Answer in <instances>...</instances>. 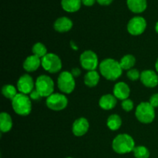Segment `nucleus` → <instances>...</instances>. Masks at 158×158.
<instances>
[{"label":"nucleus","instance_id":"nucleus-13","mask_svg":"<svg viewBox=\"0 0 158 158\" xmlns=\"http://www.w3.org/2000/svg\"><path fill=\"white\" fill-rule=\"evenodd\" d=\"M89 124L88 120L84 117L77 119L73 123L72 131L76 137H82L89 131Z\"/></svg>","mask_w":158,"mask_h":158},{"label":"nucleus","instance_id":"nucleus-27","mask_svg":"<svg viewBox=\"0 0 158 158\" xmlns=\"http://www.w3.org/2000/svg\"><path fill=\"white\" fill-rule=\"evenodd\" d=\"M140 73H141L139 72L137 69H131L127 71V76L128 79H130L131 81H137L139 79H140Z\"/></svg>","mask_w":158,"mask_h":158},{"label":"nucleus","instance_id":"nucleus-33","mask_svg":"<svg viewBox=\"0 0 158 158\" xmlns=\"http://www.w3.org/2000/svg\"><path fill=\"white\" fill-rule=\"evenodd\" d=\"M114 0H97V2L101 6H108V5L111 4Z\"/></svg>","mask_w":158,"mask_h":158},{"label":"nucleus","instance_id":"nucleus-8","mask_svg":"<svg viewBox=\"0 0 158 158\" xmlns=\"http://www.w3.org/2000/svg\"><path fill=\"white\" fill-rule=\"evenodd\" d=\"M46 106L49 109L54 111H60L64 110L68 105V99L63 94H52L46 98Z\"/></svg>","mask_w":158,"mask_h":158},{"label":"nucleus","instance_id":"nucleus-34","mask_svg":"<svg viewBox=\"0 0 158 158\" xmlns=\"http://www.w3.org/2000/svg\"><path fill=\"white\" fill-rule=\"evenodd\" d=\"M155 69H156V71L158 73V58H157V61H156V63H155Z\"/></svg>","mask_w":158,"mask_h":158},{"label":"nucleus","instance_id":"nucleus-22","mask_svg":"<svg viewBox=\"0 0 158 158\" xmlns=\"http://www.w3.org/2000/svg\"><path fill=\"white\" fill-rule=\"evenodd\" d=\"M120 66L123 69L130 70L133 69L136 64V58L131 54H127L121 58L120 61Z\"/></svg>","mask_w":158,"mask_h":158},{"label":"nucleus","instance_id":"nucleus-10","mask_svg":"<svg viewBox=\"0 0 158 158\" xmlns=\"http://www.w3.org/2000/svg\"><path fill=\"white\" fill-rule=\"evenodd\" d=\"M147 28V21L141 16H135L131 19L127 24V31L133 35H139L143 33Z\"/></svg>","mask_w":158,"mask_h":158},{"label":"nucleus","instance_id":"nucleus-26","mask_svg":"<svg viewBox=\"0 0 158 158\" xmlns=\"http://www.w3.org/2000/svg\"><path fill=\"white\" fill-rule=\"evenodd\" d=\"M133 153L136 158H149L150 157L149 150L144 146L135 147Z\"/></svg>","mask_w":158,"mask_h":158},{"label":"nucleus","instance_id":"nucleus-6","mask_svg":"<svg viewBox=\"0 0 158 158\" xmlns=\"http://www.w3.org/2000/svg\"><path fill=\"white\" fill-rule=\"evenodd\" d=\"M57 86L59 89L63 94H71L74 90L76 86L74 77L70 72L63 71L59 75L57 79Z\"/></svg>","mask_w":158,"mask_h":158},{"label":"nucleus","instance_id":"nucleus-31","mask_svg":"<svg viewBox=\"0 0 158 158\" xmlns=\"http://www.w3.org/2000/svg\"><path fill=\"white\" fill-rule=\"evenodd\" d=\"M71 73H72V75L73 76L74 78L75 77H78L81 74V70H80L79 68H74V69H73L72 70H71Z\"/></svg>","mask_w":158,"mask_h":158},{"label":"nucleus","instance_id":"nucleus-15","mask_svg":"<svg viewBox=\"0 0 158 158\" xmlns=\"http://www.w3.org/2000/svg\"><path fill=\"white\" fill-rule=\"evenodd\" d=\"M73 22L68 17H60L55 21L53 24V28L58 32H69L73 27Z\"/></svg>","mask_w":158,"mask_h":158},{"label":"nucleus","instance_id":"nucleus-29","mask_svg":"<svg viewBox=\"0 0 158 158\" xmlns=\"http://www.w3.org/2000/svg\"><path fill=\"white\" fill-rule=\"evenodd\" d=\"M29 97H30L31 100H35V101H39L42 99V96L40 95V93L36 90L35 89H34L31 92V94H29Z\"/></svg>","mask_w":158,"mask_h":158},{"label":"nucleus","instance_id":"nucleus-32","mask_svg":"<svg viewBox=\"0 0 158 158\" xmlns=\"http://www.w3.org/2000/svg\"><path fill=\"white\" fill-rule=\"evenodd\" d=\"M97 0H82V3L86 6H92Z\"/></svg>","mask_w":158,"mask_h":158},{"label":"nucleus","instance_id":"nucleus-16","mask_svg":"<svg viewBox=\"0 0 158 158\" xmlns=\"http://www.w3.org/2000/svg\"><path fill=\"white\" fill-rule=\"evenodd\" d=\"M42 65L41 59L35 55L29 56L23 62V69L26 72H34Z\"/></svg>","mask_w":158,"mask_h":158},{"label":"nucleus","instance_id":"nucleus-35","mask_svg":"<svg viewBox=\"0 0 158 158\" xmlns=\"http://www.w3.org/2000/svg\"><path fill=\"white\" fill-rule=\"evenodd\" d=\"M155 31L157 32V33H158V22L155 25Z\"/></svg>","mask_w":158,"mask_h":158},{"label":"nucleus","instance_id":"nucleus-24","mask_svg":"<svg viewBox=\"0 0 158 158\" xmlns=\"http://www.w3.org/2000/svg\"><path fill=\"white\" fill-rule=\"evenodd\" d=\"M2 94L6 98L12 100L17 95V89L14 86L11 84L4 85L2 88Z\"/></svg>","mask_w":158,"mask_h":158},{"label":"nucleus","instance_id":"nucleus-19","mask_svg":"<svg viewBox=\"0 0 158 158\" xmlns=\"http://www.w3.org/2000/svg\"><path fill=\"white\" fill-rule=\"evenodd\" d=\"M100 74L96 70L88 71L84 76V83L88 87H94L100 82Z\"/></svg>","mask_w":158,"mask_h":158},{"label":"nucleus","instance_id":"nucleus-25","mask_svg":"<svg viewBox=\"0 0 158 158\" xmlns=\"http://www.w3.org/2000/svg\"><path fill=\"white\" fill-rule=\"evenodd\" d=\"M32 52L33 55L42 59L47 54V49L42 43H36L32 46Z\"/></svg>","mask_w":158,"mask_h":158},{"label":"nucleus","instance_id":"nucleus-14","mask_svg":"<svg viewBox=\"0 0 158 158\" xmlns=\"http://www.w3.org/2000/svg\"><path fill=\"white\" fill-rule=\"evenodd\" d=\"M131 94L129 86L124 82H119L116 83L114 87V95L118 100H124L128 99Z\"/></svg>","mask_w":158,"mask_h":158},{"label":"nucleus","instance_id":"nucleus-11","mask_svg":"<svg viewBox=\"0 0 158 158\" xmlns=\"http://www.w3.org/2000/svg\"><path fill=\"white\" fill-rule=\"evenodd\" d=\"M35 83H34L32 77L29 74L25 73L19 77L17 82V89L21 94H30L31 92L34 89Z\"/></svg>","mask_w":158,"mask_h":158},{"label":"nucleus","instance_id":"nucleus-2","mask_svg":"<svg viewBox=\"0 0 158 158\" xmlns=\"http://www.w3.org/2000/svg\"><path fill=\"white\" fill-rule=\"evenodd\" d=\"M135 142L133 137L127 134H120L114 139L112 148L114 152L119 154L133 152L135 148Z\"/></svg>","mask_w":158,"mask_h":158},{"label":"nucleus","instance_id":"nucleus-18","mask_svg":"<svg viewBox=\"0 0 158 158\" xmlns=\"http://www.w3.org/2000/svg\"><path fill=\"white\" fill-rule=\"evenodd\" d=\"M127 7L134 13H141L144 12L148 6L147 0H127Z\"/></svg>","mask_w":158,"mask_h":158},{"label":"nucleus","instance_id":"nucleus-12","mask_svg":"<svg viewBox=\"0 0 158 158\" xmlns=\"http://www.w3.org/2000/svg\"><path fill=\"white\" fill-rule=\"evenodd\" d=\"M140 81L146 87L154 88L158 85V75L157 73L151 69L143 70L140 73Z\"/></svg>","mask_w":158,"mask_h":158},{"label":"nucleus","instance_id":"nucleus-23","mask_svg":"<svg viewBox=\"0 0 158 158\" xmlns=\"http://www.w3.org/2000/svg\"><path fill=\"white\" fill-rule=\"evenodd\" d=\"M106 124H107V127H109V129L111 130V131H117L121 127L122 120L120 116L117 115V114H111L108 117Z\"/></svg>","mask_w":158,"mask_h":158},{"label":"nucleus","instance_id":"nucleus-20","mask_svg":"<svg viewBox=\"0 0 158 158\" xmlns=\"http://www.w3.org/2000/svg\"><path fill=\"white\" fill-rule=\"evenodd\" d=\"M12 127V119L9 114L2 112L0 114V130L1 132L7 133Z\"/></svg>","mask_w":158,"mask_h":158},{"label":"nucleus","instance_id":"nucleus-7","mask_svg":"<svg viewBox=\"0 0 158 158\" xmlns=\"http://www.w3.org/2000/svg\"><path fill=\"white\" fill-rule=\"evenodd\" d=\"M42 66L49 73H56L62 69V61L60 57L55 53L49 52L41 59Z\"/></svg>","mask_w":158,"mask_h":158},{"label":"nucleus","instance_id":"nucleus-1","mask_svg":"<svg viewBox=\"0 0 158 158\" xmlns=\"http://www.w3.org/2000/svg\"><path fill=\"white\" fill-rule=\"evenodd\" d=\"M99 69L101 75L107 80H117L121 76L123 69L121 68L120 62L114 59H105L100 62Z\"/></svg>","mask_w":158,"mask_h":158},{"label":"nucleus","instance_id":"nucleus-28","mask_svg":"<svg viewBox=\"0 0 158 158\" xmlns=\"http://www.w3.org/2000/svg\"><path fill=\"white\" fill-rule=\"evenodd\" d=\"M121 106L126 112H130L134 107V102L131 100H130V99H127V100H124L122 101Z\"/></svg>","mask_w":158,"mask_h":158},{"label":"nucleus","instance_id":"nucleus-36","mask_svg":"<svg viewBox=\"0 0 158 158\" xmlns=\"http://www.w3.org/2000/svg\"><path fill=\"white\" fill-rule=\"evenodd\" d=\"M66 158H73V157H66Z\"/></svg>","mask_w":158,"mask_h":158},{"label":"nucleus","instance_id":"nucleus-17","mask_svg":"<svg viewBox=\"0 0 158 158\" xmlns=\"http://www.w3.org/2000/svg\"><path fill=\"white\" fill-rule=\"evenodd\" d=\"M99 105L105 110H110L114 109L117 105V98L112 94H105L102 96L99 100Z\"/></svg>","mask_w":158,"mask_h":158},{"label":"nucleus","instance_id":"nucleus-9","mask_svg":"<svg viewBox=\"0 0 158 158\" xmlns=\"http://www.w3.org/2000/svg\"><path fill=\"white\" fill-rule=\"evenodd\" d=\"M80 61L81 66L88 71L96 70L99 66L98 56L92 50H86L80 55Z\"/></svg>","mask_w":158,"mask_h":158},{"label":"nucleus","instance_id":"nucleus-30","mask_svg":"<svg viewBox=\"0 0 158 158\" xmlns=\"http://www.w3.org/2000/svg\"><path fill=\"white\" fill-rule=\"evenodd\" d=\"M149 103H151L153 107H158V94H154L151 96V98H150Z\"/></svg>","mask_w":158,"mask_h":158},{"label":"nucleus","instance_id":"nucleus-5","mask_svg":"<svg viewBox=\"0 0 158 158\" xmlns=\"http://www.w3.org/2000/svg\"><path fill=\"white\" fill-rule=\"evenodd\" d=\"M53 80L47 75H41L36 79L35 83V89L40 93L43 97H48L54 92Z\"/></svg>","mask_w":158,"mask_h":158},{"label":"nucleus","instance_id":"nucleus-3","mask_svg":"<svg viewBox=\"0 0 158 158\" xmlns=\"http://www.w3.org/2000/svg\"><path fill=\"white\" fill-rule=\"evenodd\" d=\"M12 106L15 114L20 116H28L32 110L30 97L19 93L12 100Z\"/></svg>","mask_w":158,"mask_h":158},{"label":"nucleus","instance_id":"nucleus-21","mask_svg":"<svg viewBox=\"0 0 158 158\" xmlns=\"http://www.w3.org/2000/svg\"><path fill=\"white\" fill-rule=\"evenodd\" d=\"M82 0H62V8L66 12H77L81 7Z\"/></svg>","mask_w":158,"mask_h":158},{"label":"nucleus","instance_id":"nucleus-4","mask_svg":"<svg viewBox=\"0 0 158 158\" xmlns=\"http://www.w3.org/2000/svg\"><path fill=\"white\" fill-rule=\"evenodd\" d=\"M135 116L143 123H151L155 118V110L149 102H142L137 106Z\"/></svg>","mask_w":158,"mask_h":158}]
</instances>
